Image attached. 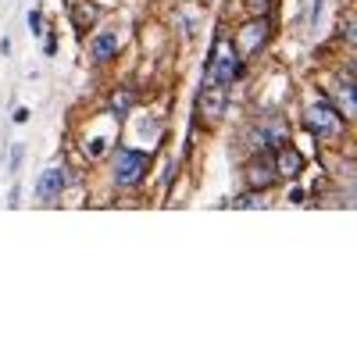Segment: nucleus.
<instances>
[{
    "instance_id": "nucleus-4",
    "label": "nucleus",
    "mask_w": 357,
    "mask_h": 357,
    "mask_svg": "<svg viewBox=\"0 0 357 357\" xmlns=\"http://www.w3.org/2000/svg\"><path fill=\"white\" fill-rule=\"evenodd\" d=\"M272 33H275L272 15H247L240 25H236L232 47H236V54H240L243 61H250V57H257L268 43H272Z\"/></svg>"
},
{
    "instance_id": "nucleus-5",
    "label": "nucleus",
    "mask_w": 357,
    "mask_h": 357,
    "mask_svg": "<svg viewBox=\"0 0 357 357\" xmlns=\"http://www.w3.org/2000/svg\"><path fill=\"white\" fill-rule=\"evenodd\" d=\"M229 107V86L218 82H200V93L193 100V126L197 129H215Z\"/></svg>"
},
{
    "instance_id": "nucleus-16",
    "label": "nucleus",
    "mask_w": 357,
    "mask_h": 357,
    "mask_svg": "<svg viewBox=\"0 0 357 357\" xmlns=\"http://www.w3.org/2000/svg\"><path fill=\"white\" fill-rule=\"evenodd\" d=\"M43 29H47V22H43V11H29V33H33L36 40L43 36Z\"/></svg>"
},
{
    "instance_id": "nucleus-7",
    "label": "nucleus",
    "mask_w": 357,
    "mask_h": 357,
    "mask_svg": "<svg viewBox=\"0 0 357 357\" xmlns=\"http://www.w3.org/2000/svg\"><path fill=\"white\" fill-rule=\"evenodd\" d=\"M279 183L275 165H272V151H257L243 161V186L247 190H272Z\"/></svg>"
},
{
    "instance_id": "nucleus-9",
    "label": "nucleus",
    "mask_w": 357,
    "mask_h": 357,
    "mask_svg": "<svg viewBox=\"0 0 357 357\" xmlns=\"http://www.w3.org/2000/svg\"><path fill=\"white\" fill-rule=\"evenodd\" d=\"M86 50H89V61L93 65H111L114 57L122 54V36H118L114 29H93Z\"/></svg>"
},
{
    "instance_id": "nucleus-18",
    "label": "nucleus",
    "mask_w": 357,
    "mask_h": 357,
    "mask_svg": "<svg viewBox=\"0 0 357 357\" xmlns=\"http://www.w3.org/2000/svg\"><path fill=\"white\" fill-rule=\"evenodd\" d=\"M321 15H325V0H314V4H311V29H318L321 25Z\"/></svg>"
},
{
    "instance_id": "nucleus-3",
    "label": "nucleus",
    "mask_w": 357,
    "mask_h": 357,
    "mask_svg": "<svg viewBox=\"0 0 357 357\" xmlns=\"http://www.w3.org/2000/svg\"><path fill=\"white\" fill-rule=\"evenodd\" d=\"M247 75V61L236 54L232 40H218L207 54V68H204V82H218V86H232L236 79Z\"/></svg>"
},
{
    "instance_id": "nucleus-6",
    "label": "nucleus",
    "mask_w": 357,
    "mask_h": 357,
    "mask_svg": "<svg viewBox=\"0 0 357 357\" xmlns=\"http://www.w3.org/2000/svg\"><path fill=\"white\" fill-rule=\"evenodd\" d=\"M72 178H75V172L68 168V161L57 158L50 168L40 172L36 186H33V197H36L40 204H57V200H61V197L72 190Z\"/></svg>"
},
{
    "instance_id": "nucleus-2",
    "label": "nucleus",
    "mask_w": 357,
    "mask_h": 357,
    "mask_svg": "<svg viewBox=\"0 0 357 357\" xmlns=\"http://www.w3.org/2000/svg\"><path fill=\"white\" fill-rule=\"evenodd\" d=\"M151 175V154L139 151V146H118L111 154V186L122 190V193H132L146 183Z\"/></svg>"
},
{
    "instance_id": "nucleus-17",
    "label": "nucleus",
    "mask_w": 357,
    "mask_h": 357,
    "mask_svg": "<svg viewBox=\"0 0 357 357\" xmlns=\"http://www.w3.org/2000/svg\"><path fill=\"white\" fill-rule=\"evenodd\" d=\"M40 40H43V54L54 57V54H57V36L50 33V29H43V36H40Z\"/></svg>"
},
{
    "instance_id": "nucleus-12",
    "label": "nucleus",
    "mask_w": 357,
    "mask_h": 357,
    "mask_svg": "<svg viewBox=\"0 0 357 357\" xmlns=\"http://www.w3.org/2000/svg\"><path fill=\"white\" fill-rule=\"evenodd\" d=\"M72 15H75V29H79V33H89V29H93V22L100 18V8L89 4V0H75Z\"/></svg>"
},
{
    "instance_id": "nucleus-10",
    "label": "nucleus",
    "mask_w": 357,
    "mask_h": 357,
    "mask_svg": "<svg viewBox=\"0 0 357 357\" xmlns=\"http://www.w3.org/2000/svg\"><path fill=\"white\" fill-rule=\"evenodd\" d=\"M132 107H136V89L132 86H118V89H111V93H107V111L114 118H126Z\"/></svg>"
},
{
    "instance_id": "nucleus-13",
    "label": "nucleus",
    "mask_w": 357,
    "mask_h": 357,
    "mask_svg": "<svg viewBox=\"0 0 357 357\" xmlns=\"http://www.w3.org/2000/svg\"><path fill=\"white\" fill-rule=\"evenodd\" d=\"M22 165H25V143H11V146H8V172L18 175Z\"/></svg>"
},
{
    "instance_id": "nucleus-8",
    "label": "nucleus",
    "mask_w": 357,
    "mask_h": 357,
    "mask_svg": "<svg viewBox=\"0 0 357 357\" xmlns=\"http://www.w3.org/2000/svg\"><path fill=\"white\" fill-rule=\"evenodd\" d=\"M272 165H275V175H279V183H296V178L304 175V154H301V146L282 139L279 146H272Z\"/></svg>"
},
{
    "instance_id": "nucleus-1",
    "label": "nucleus",
    "mask_w": 357,
    "mask_h": 357,
    "mask_svg": "<svg viewBox=\"0 0 357 357\" xmlns=\"http://www.w3.org/2000/svg\"><path fill=\"white\" fill-rule=\"evenodd\" d=\"M301 122H304V129H307L311 136H318V139H343L350 118H347L329 97H314V100L304 104Z\"/></svg>"
},
{
    "instance_id": "nucleus-20",
    "label": "nucleus",
    "mask_w": 357,
    "mask_h": 357,
    "mask_svg": "<svg viewBox=\"0 0 357 357\" xmlns=\"http://www.w3.org/2000/svg\"><path fill=\"white\" fill-rule=\"evenodd\" d=\"M11 118H15L18 126H25V122H29V107H15V111H11Z\"/></svg>"
},
{
    "instance_id": "nucleus-11",
    "label": "nucleus",
    "mask_w": 357,
    "mask_h": 357,
    "mask_svg": "<svg viewBox=\"0 0 357 357\" xmlns=\"http://www.w3.org/2000/svg\"><path fill=\"white\" fill-rule=\"evenodd\" d=\"M272 190H247L243 186V193H236L232 200H225L229 207H240V211H243V207H272Z\"/></svg>"
},
{
    "instance_id": "nucleus-19",
    "label": "nucleus",
    "mask_w": 357,
    "mask_h": 357,
    "mask_svg": "<svg viewBox=\"0 0 357 357\" xmlns=\"http://www.w3.org/2000/svg\"><path fill=\"white\" fill-rule=\"evenodd\" d=\"M8 207H11V211H18V207H22V183L11 186V193H8Z\"/></svg>"
},
{
    "instance_id": "nucleus-15",
    "label": "nucleus",
    "mask_w": 357,
    "mask_h": 357,
    "mask_svg": "<svg viewBox=\"0 0 357 357\" xmlns=\"http://www.w3.org/2000/svg\"><path fill=\"white\" fill-rule=\"evenodd\" d=\"M275 0H243V11L247 15H272Z\"/></svg>"
},
{
    "instance_id": "nucleus-21",
    "label": "nucleus",
    "mask_w": 357,
    "mask_h": 357,
    "mask_svg": "<svg viewBox=\"0 0 357 357\" xmlns=\"http://www.w3.org/2000/svg\"><path fill=\"white\" fill-rule=\"evenodd\" d=\"M289 200H293V204H304V200H307V190H304V186H301V190L293 186V190H289Z\"/></svg>"
},
{
    "instance_id": "nucleus-14",
    "label": "nucleus",
    "mask_w": 357,
    "mask_h": 357,
    "mask_svg": "<svg viewBox=\"0 0 357 357\" xmlns=\"http://www.w3.org/2000/svg\"><path fill=\"white\" fill-rule=\"evenodd\" d=\"M340 43L354 47V15L350 11H343V22H340Z\"/></svg>"
}]
</instances>
